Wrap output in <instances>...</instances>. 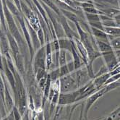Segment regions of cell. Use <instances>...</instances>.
<instances>
[{
  "instance_id": "obj_1",
  "label": "cell",
  "mask_w": 120,
  "mask_h": 120,
  "mask_svg": "<svg viewBox=\"0 0 120 120\" xmlns=\"http://www.w3.org/2000/svg\"><path fill=\"white\" fill-rule=\"evenodd\" d=\"M20 6H21L22 11L25 12V15H26V17L28 18L31 27L34 30H38L40 29V24H39V21L37 18V17L36 16V15L34 14L22 2H21Z\"/></svg>"
},
{
  "instance_id": "obj_6",
  "label": "cell",
  "mask_w": 120,
  "mask_h": 120,
  "mask_svg": "<svg viewBox=\"0 0 120 120\" xmlns=\"http://www.w3.org/2000/svg\"><path fill=\"white\" fill-rule=\"evenodd\" d=\"M84 8H85V11L89 13H93V14L96 13V10L95 9V7H93V5L92 4H89V3L84 4Z\"/></svg>"
},
{
  "instance_id": "obj_4",
  "label": "cell",
  "mask_w": 120,
  "mask_h": 120,
  "mask_svg": "<svg viewBox=\"0 0 120 120\" xmlns=\"http://www.w3.org/2000/svg\"><path fill=\"white\" fill-rule=\"evenodd\" d=\"M105 31L107 33L111 34V35L120 36V28H106Z\"/></svg>"
},
{
  "instance_id": "obj_8",
  "label": "cell",
  "mask_w": 120,
  "mask_h": 120,
  "mask_svg": "<svg viewBox=\"0 0 120 120\" xmlns=\"http://www.w3.org/2000/svg\"><path fill=\"white\" fill-rule=\"evenodd\" d=\"M4 88L5 85H4V82L2 81V79L0 76V97H1L4 103Z\"/></svg>"
},
{
  "instance_id": "obj_13",
  "label": "cell",
  "mask_w": 120,
  "mask_h": 120,
  "mask_svg": "<svg viewBox=\"0 0 120 120\" xmlns=\"http://www.w3.org/2000/svg\"><path fill=\"white\" fill-rule=\"evenodd\" d=\"M3 120H8V118H5L4 119H3Z\"/></svg>"
},
{
  "instance_id": "obj_10",
  "label": "cell",
  "mask_w": 120,
  "mask_h": 120,
  "mask_svg": "<svg viewBox=\"0 0 120 120\" xmlns=\"http://www.w3.org/2000/svg\"><path fill=\"white\" fill-rule=\"evenodd\" d=\"M111 45L114 49H120V37L116 38L111 41Z\"/></svg>"
},
{
  "instance_id": "obj_5",
  "label": "cell",
  "mask_w": 120,
  "mask_h": 120,
  "mask_svg": "<svg viewBox=\"0 0 120 120\" xmlns=\"http://www.w3.org/2000/svg\"><path fill=\"white\" fill-rule=\"evenodd\" d=\"M7 6L8 7V8L11 10V12L15 15H18V7H17V6H15L10 0H7Z\"/></svg>"
},
{
  "instance_id": "obj_12",
  "label": "cell",
  "mask_w": 120,
  "mask_h": 120,
  "mask_svg": "<svg viewBox=\"0 0 120 120\" xmlns=\"http://www.w3.org/2000/svg\"><path fill=\"white\" fill-rule=\"evenodd\" d=\"M14 2H15V4H16L17 7H18L19 10H20L21 9V6H20V3L19 0H14Z\"/></svg>"
},
{
  "instance_id": "obj_2",
  "label": "cell",
  "mask_w": 120,
  "mask_h": 120,
  "mask_svg": "<svg viewBox=\"0 0 120 120\" xmlns=\"http://www.w3.org/2000/svg\"><path fill=\"white\" fill-rule=\"evenodd\" d=\"M107 92L106 91V88H103L101 90H99L98 92L94 93L93 95H92L88 99V101H87V104H86V107H85V116H86L87 113H88V111L89 110V109L90 108V106L93 105V104L94 102H95L99 97L102 96L104 94Z\"/></svg>"
},
{
  "instance_id": "obj_7",
  "label": "cell",
  "mask_w": 120,
  "mask_h": 120,
  "mask_svg": "<svg viewBox=\"0 0 120 120\" xmlns=\"http://www.w3.org/2000/svg\"><path fill=\"white\" fill-rule=\"evenodd\" d=\"M98 44L99 46V48L103 51H108L111 50V47L109 44H106V43L102 42V41H98Z\"/></svg>"
},
{
  "instance_id": "obj_3",
  "label": "cell",
  "mask_w": 120,
  "mask_h": 120,
  "mask_svg": "<svg viewBox=\"0 0 120 120\" xmlns=\"http://www.w3.org/2000/svg\"><path fill=\"white\" fill-rule=\"evenodd\" d=\"M5 85V88H4V104L6 107L7 108L8 111H11L13 109V101L12 98L10 94L9 90H7V85Z\"/></svg>"
},
{
  "instance_id": "obj_11",
  "label": "cell",
  "mask_w": 120,
  "mask_h": 120,
  "mask_svg": "<svg viewBox=\"0 0 120 120\" xmlns=\"http://www.w3.org/2000/svg\"><path fill=\"white\" fill-rule=\"evenodd\" d=\"M0 17H1V18H2V24H3V26H4V27H5V25H4V20L3 7H2V2H1V0H0Z\"/></svg>"
},
{
  "instance_id": "obj_9",
  "label": "cell",
  "mask_w": 120,
  "mask_h": 120,
  "mask_svg": "<svg viewBox=\"0 0 120 120\" xmlns=\"http://www.w3.org/2000/svg\"><path fill=\"white\" fill-rule=\"evenodd\" d=\"M93 33H94V35H95L96 37H98V38H106V34L103 32V31H101V30H98V29H93Z\"/></svg>"
}]
</instances>
